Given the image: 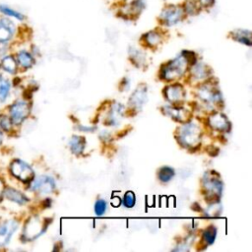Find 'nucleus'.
<instances>
[{"label": "nucleus", "mask_w": 252, "mask_h": 252, "mask_svg": "<svg viewBox=\"0 0 252 252\" xmlns=\"http://www.w3.org/2000/svg\"><path fill=\"white\" fill-rule=\"evenodd\" d=\"M17 32V26L14 20L5 16L0 17V42L9 43Z\"/></svg>", "instance_id": "6e6552de"}, {"label": "nucleus", "mask_w": 252, "mask_h": 252, "mask_svg": "<svg viewBox=\"0 0 252 252\" xmlns=\"http://www.w3.org/2000/svg\"><path fill=\"white\" fill-rule=\"evenodd\" d=\"M202 130L200 126L195 122H186L181 126L177 133V139L179 143L186 148L197 147L201 142Z\"/></svg>", "instance_id": "f257e3e1"}, {"label": "nucleus", "mask_w": 252, "mask_h": 252, "mask_svg": "<svg viewBox=\"0 0 252 252\" xmlns=\"http://www.w3.org/2000/svg\"><path fill=\"white\" fill-rule=\"evenodd\" d=\"M164 96L169 102L178 103L185 97V91L181 85H172L164 89Z\"/></svg>", "instance_id": "ddd939ff"}, {"label": "nucleus", "mask_w": 252, "mask_h": 252, "mask_svg": "<svg viewBox=\"0 0 252 252\" xmlns=\"http://www.w3.org/2000/svg\"><path fill=\"white\" fill-rule=\"evenodd\" d=\"M182 18V10L178 7L171 6L163 10L161 20L166 26H173L177 24Z\"/></svg>", "instance_id": "4468645a"}, {"label": "nucleus", "mask_w": 252, "mask_h": 252, "mask_svg": "<svg viewBox=\"0 0 252 252\" xmlns=\"http://www.w3.org/2000/svg\"><path fill=\"white\" fill-rule=\"evenodd\" d=\"M163 110L168 116H170L172 119L179 121V122H187L191 116L189 110H187L183 107L165 105L163 107Z\"/></svg>", "instance_id": "2eb2a0df"}, {"label": "nucleus", "mask_w": 252, "mask_h": 252, "mask_svg": "<svg viewBox=\"0 0 252 252\" xmlns=\"http://www.w3.org/2000/svg\"><path fill=\"white\" fill-rule=\"evenodd\" d=\"M217 237V228L216 226H209L203 232V240L207 243V245H212Z\"/></svg>", "instance_id": "a878e982"}, {"label": "nucleus", "mask_w": 252, "mask_h": 252, "mask_svg": "<svg viewBox=\"0 0 252 252\" xmlns=\"http://www.w3.org/2000/svg\"><path fill=\"white\" fill-rule=\"evenodd\" d=\"M203 186L209 199L213 202L219 200L222 191V182L219 175L214 172H206L203 176Z\"/></svg>", "instance_id": "20e7f679"}, {"label": "nucleus", "mask_w": 252, "mask_h": 252, "mask_svg": "<svg viewBox=\"0 0 252 252\" xmlns=\"http://www.w3.org/2000/svg\"><path fill=\"white\" fill-rule=\"evenodd\" d=\"M146 101H147V88L145 85H140L130 96L129 103L133 108L140 110Z\"/></svg>", "instance_id": "f8f14e48"}, {"label": "nucleus", "mask_w": 252, "mask_h": 252, "mask_svg": "<svg viewBox=\"0 0 252 252\" xmlns=\"http://www.w3.org/2000/svg\"><path fill=\"white\" fill-rule=\"evenodd\" d=\"M10 172L22 182H30L33 179L34 172L32 166L26 161L16 158L10 163Z\"/></svg>", "instance_id": "39448f33"}, {"label": "nucleus", "mask_w": 252, "mask_h": 252, "mask_svg": "<svg viewBox=\"0 0 252 252\" xmlns=\"http://www.w3.org/2000/svg\"><path fill=\"white\" fill-rule=\"evenodd\" d=\"M55 181L52 177L47 175H40L35 179H32L31 189L40 194H50L55 189Z\"/></svg>", "instance_id": "1a4fd4ad"}, {"label": "nucleus", "mask_w": 252, "mask_h": 252, "mask_svg": "<svg viewBox=\"0 0 252 252\" xmlns=\"http://www.w3.org/2000/svg\"><path fill=\"white\" fill-rule=\"evenodd\" d=\"M130 55H131V57H133L134 59V62L136 63V64H138V63H140V64H143V62H144V56H142L143 54L140 52V51H138V50H133V53H130Z\"/></svg>", "instance_id": "473e14b6"}, {"label": "nucleus", "mask_w": 252, "mask_h": 252, "mask_svg": "<svg viewBox=\"0 0 252 252\" xmlns=\"http://www.w3.org/2000/svg\"><path fill=\"white\" fill-rule=\"evenodd\" d=\"M77 129L81 130V131H88V132H92V131H94L95 130V127H85L83 125H80L77 127Z\"/></svg>", "instance_id": "72a5a7b5"}, {"label": "nucleus", "mask_w": 252, "mask_h": 252, "mask_svg": "<svg viewBox=\"0 0 252 252\" xmlns=\"http://www.w3.org/2000/svg\"><path fill=\"white\" fill-rule=\"evenodd\" d=\"M4 188H5V186H4V182H3V180H2V179H0V199L3 197V191H4Z\"/></svg>", "instance_id": "f704fd0d"}, {"label": "nucleus", "mask_w": 252, "mask_h": 252, "mask_svg": "<svg viewBox=\"0 0 252 252\" xmlns=\"http://www.w3.org/2000/svg\"><path fill=\"white\" fill-rule=\"evenodd\" d=\"M31 105L26 100H17L9 107V116L15 125L22 124L30 115Z\"/></svg>", "instance_id": "423d86ee"}, {"label": "nucleus", "mask_w": 252, "mask_h": 252, "mask_svg": "<svg viewBox=\"0 0 252 252\" xmlns=\"http://www.w3.org/2000/svg\"><path fill=\"white\" fill-rule=\"evenodd\" d=\"M189 64L190 63L188 59L182 52V54H180L162 67L160 71V77L166 81L176 80L186 72Z\"/></svg>", "instance_id": "f03ea898"}, {"label": "nucleus", "mask_w": 252, "mask_h": 252, "mask_svg": "<svg viewBox=\"0 0 252 252\" xmlns=\"http://www.w3.org/2000/svg\"><path fill=\"white\" fill-rule=\"evenodd\" d=\"M136 203L135 194L132 191H127L123 197V205L126 208H133Z\"/></svg>", "instance_id": "c85d7f7f"}, {"label": "nucleus", "mask_w": 252, "mask_h": 252, "mask_svg": "<svg viewBox=\"0 0 252 252\" xmlns=\"http://www.w3.org/2000/svg\"><path fill=\"white\" fill-rule=\"evenodd\" d=\"M174 174H175L174 169L169 166H162L158 169V179L163 183L169 182L173 178Z\"/></svg>", "instance_id": "393cba45"}, {"label": "nucleus", "mask_w": 252, "mask_h": 252, "mask_svg": "<svg viewBox=\"0 0 252 252\" xmlns=\"http://www.w3.org/2000/svg\"><path fill=\"white\" fill-rule=\"evenodd\" d=\"M11 91V84L10 82L0 75V102H4Z\"/></svg>", "instance_id": "b1692460"}, {"label": "nucleus", "mask_w": 252, "mask_h": 252, "mask_svg": "<svg viewBox=\"0 0 252 252\" xmlns=\"http://www.w3.org/2000/svg\"><path fill=\"white\" fill-rule=\"evenodd\" d=\"M0 65L2 66L3 70H5L9 74H16L18 70V62L13 55L5 54L4 56H2Z\"/></svg>", "instance_id": "4be33fe9"}, {"label": "nucleus", "mask_w": 252, "mask_h": 252, "mask_svg": "<svg viewBox=\"0 0 252 252\" xmlns=\"http://www.w3.org/2000/svg\"><path fill=\"white\" fill-rule=\"evenodd\" d=\"M191 74L193 78L197 81L206 80L211 74V69L210 67H208L206 64L202 62H199V63L195 62L193 64V67L191 68Z\"/></svg>", "instance_id": "a211bd4d"}, {"label": "nucleus", "mask_w": 252, "mask_h": 252, "mask_svg": "<svg viewBox=\"0 0 252 252\" xmlns=\"http://www.w3.org/2000/svg\"><path fill=\"white\" fill-rule=\"evenodd\" d=\"M18 227L19 222L15 220H8L0 224V247L9 244Z\"/></svg>", "instance_id": "9d476101"}, {"label": "nucleus", "mask_w": 252, "mask_h": 252, "mask_svg": "<svg viewBox=\"0 0 252 252\" xmlns=\"http://www.w3.org/2000/svg\"><path fill=\"white\" fill-rule=\"evenodd\" d=\"M193 239H194V236L190 235L188 236L182 243H180L174 250L176 251H186L190 248V244L193 242Z\"/></svg>", "instance_id": "2f4dec72"}, {"label": "nucleus", "mask_w": 252, "mask_h": 252, "mask_svg": "<svg viewBox=\"0 0 252 252\" xmlns=\"http://www.w3.org/2000/svg\"><path fill=\"white\" fill-rule=\"evenodd\" d=\"M123 114H124V106L118 102L112 103L106 118V123L111 126L118 125L123 117Z\"/></svg>", "instance_id": "dca6fc26"}, {"label": "nucleus", "mask_w": 252, "mask_h": 252, "mask_svg": "<svg viewBox=\"0 0 252 252\" xmlns=\"http://www.w3.org/2000/svg\"><path fill=\"white\" fill-rule=\"evenodd\" d=\"M107 209V203L105 202V200L103 199H98L95 201L94 206V214L97 216H102Z\"/></svg>", "instance_id": "cd10ccee"}, {"label": "nucleus", "mask_w": 252, "mask_h": 252, "mask_svg": "<svg viewBox=\"0 0 252 252\" xmlns=\"http://www.w3.org/2000/svg\"><path fill=\"white\" fill-rule=\"evenodd\" d=\"M221 208L219 204H212L205 212L206 217H218L220 215Z\"/></svg>", "instance_id": "7c9ffc66"}, {"label": "nucleus", "mask_w": 252, "mask_h": 252, "mask_svg": "<svg viewBox=\"0 0 252 252\" xmlns=\"http://www.w3.org/2000/svg\"><path fill=\"white\" fill-rule=\"evenodd\" d=\"M12 121L10 116L6 114H1L0 115V129L3 131H9L12 128Z\"/></svg>", "instance_id": "c756f323"}, {"label": "nucleus", "mask_w": 252, "mask_h": 252, "mask_svg": "<svg viewBox=\"0 0 252 252\" xmlns=\"http://www.w3.org/2000/svg\"><path fill=\"white\" fill-rule=\"evenodd\" d=\"M197 94L199 98L205 102L207 105H214L220 102L221 94L220 92L211 84H205L198 89Z\"/></svg>", "instance_id": "0eeeda50"}, {"label": "nucleus", "mask_w": 252, "mask_h": 252, "mask_svg": "<svg viewBox=\"0 0 252 252\" xmlns=\"http://www.w3.org/2000/svg\"><path fill=\"white\" fill-rule=\"evenodd\" d=\"M211 128L217 131H227L229 129V121L221 112H215L208 118Z\"/></svg>", "instance_id": "9b49d317"}, {"label": "nucleus", "mask_w": 252, "mask_h": 252, "mask_svg": "<svg viewBox=\"0 0 252 252\" xmlns=\"http://www.w3.org/2000/svg\"><path fill=\"white\" fill-rule=\"evenodd\" d=\"M233 38L243 44L246 45H251V33L249 31L246 30H237L234 31L233 33Z\"/></svg>", "instance_id": "5701e85b"}, {"label": "nucleus", "mask_w": 252, "mask_h": 252, "mask_svg": "<svg viewBox=\"0 0 252 252\" xmlns=\"http://www.w3.org/2000/svg\"><path fill=\"white\" fill-rule=\"evenodd\" d=\"M0 15L19 22H23L26 19V16L22 12L16 10L15 8L7 4H0Z\"/></svg>", "instance_id": "6ab92c4d"}, {"label": "nucleus", "mask_w": 252, "mask_h": 252, "mask_svg": "<svg viewBox=\"0 0 252 252\" xmlns=\"http://www.w3.org/2000/svg\"><path fill=\"white\" fill-rule=\"evenodd\" d=\"M145 41L150 46H156L161 41V36L157 32H150L145 35Z\"/></svg>", "instance_id": "bb28decb"}, {"label": "nucleus", "mask_w": 252, "mask_h": 252, "mask_svg": "<svg viewBox=\"0 0 252 252\" xmlns=\"http://www.w3.org/2000/svg\"><path fill=\"white\" fill-rule=\"evenodd\" d=\"M2 141H3V133H2V130L0 129V145L2 144Z\"/></svg>", "instance_id": "c9c22d12"}, {"label": "nucleus", "mask_w": 252, "mask_h": 252, "mask_svg": "<svg viewBox=\"0 0 252 252\" xmlns=\"http://www.w3.org/2000/svg\"><path fill=\"white\" fill-rule=\"evenodd\" d=\"M86 147V140L83 136L74 135L69 140V148L71 152L77 156L81 155Z\"/></svg>", "instance_id": "aec40b11"}, {"label": "nucleus", "mask_w": 252, "mask_h": 252, "mask_svg": "<svg viewBox=\"0 0 252 252\" xmlns=\"http://www.w3.org/2000/svg\"><path fill=\"white\" fill-rule=\"evenodd\" d=\"M16 60L18 62V65L21 67L28 69L31 68L34 64V58L32 53H30L27 50H20L16 55Z\"/></svg>", "instance_id": "412c9836"}, {"label": "nucleus", "mask_w": 252, "mask_h": 252, "mask_svg": "<svg viewBox=\"0 0 252 252\" xmlns=\"http://www.w3.org/2000/svg\"><path fill=\"white\" fill-rule=\"evenodd\" d=\"M3 197L8 199L11 202H14L18 205H25L29 202V198L22 193L21 191L13 188V187H6L3 191Z\"/></svg>", "instance_id": "f3484780"}, {"label": "nucleus", "mask_w": 252, "mask_h": 252, "mask_svg": "<svg viewBox=\"0 0 252 252\" xmlns=\"http://www.w3.org/2000/svg\"><path fill=\"white\" fill-rule=\"evenodd\" d=\"M48 223L38 217L29 219L23 228L22 238L25 241H32L39 237L47 228Z\"/></svg>", "instance_id": "7ed1b4c3"}]
</instances>
